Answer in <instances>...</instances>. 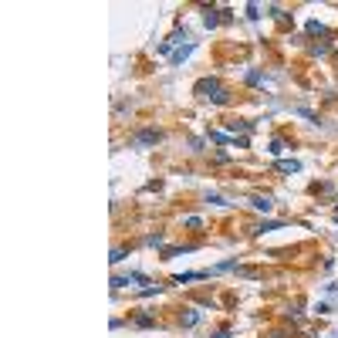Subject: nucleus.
<instances>
[{
  "label": "nucleus",
  "mask_w": 338,
  "mask_h": 338,
  "mask_svg": "<svg viewBox=\"0 0 338 338\" xmlns=\"http://www.w3.org/2000/svg\"><path fill=\"white\" fill-rule=\"evenodd\" d=\"M270 156H281V152H284V142H281V139H270V149H267Z\"/></svg>",
  "instance_id": "2eb2a0df"
},
{
  "label": "nucleus",
  "mask_w": 338,
  "mask_h": 338,
  "mask_svg": "<svg viewBox=\"0 0 338 338\" xmlns=\"http://www.w3.org/2000/svg\"><path fill=\"white\" fill-rule=\"evenodd\" d=\"M129 284H149V277L145 274H119V277H112V287H129Z\"/></svg>",
  "instance_id": "f03ea898"
},
{
  "label": "nucleus",
  "mask_w": 338,
  "mask_h": 338,
  "mask_svg": "<svg viewBox=\"0 0 338 338\" xmlns=\"http://www.w3.org/2000/svg\"><path fill=\"white\" fill-rule=\"evenodd\" d=\"M203 277H210V270H190V274H176L173 281H176V284H186V281H203Z\"/></svg>",
  "instance_id": "20e7f679"
},
{
  "label": "nucleus",
  "mask_w": 338,
  "mask_h": 338,
  "mask_svg": "<svg viewBox=\"0 0 338 338\" xmlns=\"http://www.w3.org/2000/svg\"><path fill=\"white\" fill-rule=\"evenodd\" d=\"M142 244H145V247H159V244H162V233H149Z\"/></svg>",
  "instance_id": "ddd939ff"
},
{
  "label": "nucleus",
  "mask_w": 338,
  "mask_h": 338,
  "mask_svg": "<svg viewBox=\"0 0 338 338\" xmlns=\"http://www.w3.org/2000/svg\"><path fill=\"white\" fill-rule=\"evenodd\" d=\"M125 254H129L125 247H115V250H112V264H122V261H125Z\"/></svg>",
  "instance_id": "4468645a"
},
{
  "label": "nucleus",
  "mask_w": 338,
  "mask_h": 338,
  "mask_svg": "<svg viewBox=\"0 0 338 338\" xmlns=\"http://www.w3.org/2000/svg\"><path fill=\"white\" fill-rule=\"evenodd\" d=\"M216 14H220V10H210V7H206V14H203V24H206V27H216V24H220V17H216Z\"/></svg>",
  "instance_id": "1a4fd4ad"
},
{
  "label": "nucleus",
  "mask_w": 338,
  "mask_h": 338,
  "mask_svg": "<svg viewBox=\"0 0 338 338\" xmlns=\"http://www.w3.org/2000/svg\"><path fill=\"white\" fill-rule=\"evenodd\" d=\"M193 91H196V98H210V102H216V95L223 91V85H220V78H200Z\"/></svg>",
  "instance_id": "f257e3e1"
},
{
  "label": "nucleus",
  "mask_w": 338,
  "mask_h": 338,
  "mask_svg": "<svg viewBox=\"0 0 338 338\" xmlns=\"http://www.w3.org/2000/svg\"><path fill=\"white\" fill-rule=\"evenodd\" d=\"M193 48H196V44H186V48H179V51L173 54V61H176V65H183V61H186V58L193 54Z\"/></svg>",
  "instance_id": "423d86ee"
},
{
  "label": "nucleus",
  "mask_w": 338,
  "mask_h": 338,
  "mask_svg": "<svg viewBox=\"0 0 338 338\" xmlns=\"http://www.w3.org/2000/svg\"><path fill=\"white\" fill-rule=\"evenodd\" d=\"M308 34H328L321 20H308Z\"/></svg>",
  "instance_id": "9b49d317"
},
{
  "label": "nucleus",
  "mask_w": 338,
  "mask_h": 338,
  "mask_svg": "<svg viewBox=\"0 0 338 338\" xmlns=\"http://www.w3.org/2000/svg\"><path fill=\"white\" fill-rule=\"evenodd\" d=\"M210 338H230V328H220V332H213Z\"/></svg>",
  "instance_id": "f3484780"
},
{
  "label": "nucleus",
  "mask_w": 338,
  "mask_h": 338,
  "mask_svg": "<svg viewBox=\"0 0 338 338\" xmlns=\"http://www.w3.org/2000/svg\"><path fill=\"white\" fill-rule=\"evenodd\" d=\"M274 166H277L281 173H301V162H298V159H277Z\"/></svg>",
  "instance_id": "39448f33"
},
{
  "label": "nucleus",
  "mask_w": 338,
  "mask_h": 338,
  "mask_svg": "<svg viewBox=\"0 0 338 338\" xmlns=\"http://www.w3.org/2000/svg\"><path fill=\"white\" fill-rule=\"evenodd\" d=\"M135 325H139V328H152V315H139Z\"/></svg>",
  "instance_id": "dca6fc26"
},
{
  "label": "nucleus",
  "mask_w": 338,
  "mask_h": 338,
  "mask_svg": "<svg viewBox=\"0 0 338 338\" xmlns=\"http://www.w3.org/2000/svg\"><path fill=\"white\" fill-rule=\"evenodd\" d=\"M328 51H332V44H328V41H325V44H315V48H311V54H315V58H325Z\"/></svg>",
  "instance_id": "f8f14e48"
},
{
  "label": "nucleus",
  "mask_w": 338,
  "mask_h": 338,
  "mask_svg": "<svg viewBox=\"0 0 338 338\" xmlns=\"http://www.w3.org/2000/svg\"><path fill=\"white\" fill-rule=\"evenodd\" d=\"M159 139H162L159 129H145V132L135 135V145H152V142H159Z\"/></svg>",
  "instance_id": "7ed1b4c3"
},
{
  "label": "nucleus",
  "mask_w": 338,
  "mask_h": 338,
  "mask_svg": "<svg viewBox=\"0 0 338 338\" xmlns=\"http://www.w3.org/2000/svg\"><path fill=\"white\" fill-rule=\"evenodd\" d=\"M196 321H200V311H186V315L179 318V325H183V328H193Z\"/></svg>",
  "instance_id": "0eeeda50"
},
{
  "label": "nucleus",
  "mask_w": 338,
  "mask_h": 338,
  "mask_svg": "<svg viewBox=\"0 0 338 338\" xmlns=\"http://www.w3.org/2000/svg\"><path fill=\"white\" fill-rule=\"evenodd\" d=\"M250 206H254V210H264V213H267V210H270V196H250Z\"/></svg>",
  "instance_id": "6e6552de"
},
{
  "label": "nucleus",
  "mask_w": 338,
  "mask_h": 338,
  "mask_svg": "<svg viewBox=\"0 0 338 338\" xmlns=\"http://www.w3.org/2000/svg\"><path fill=\"white\" fill-rule=\"evenodd\" d=\"M247 85H264V74H261L257 68H250V71H247Z\"/></svg>",
  "instance_id": "9d476101"
}]
</instances>
